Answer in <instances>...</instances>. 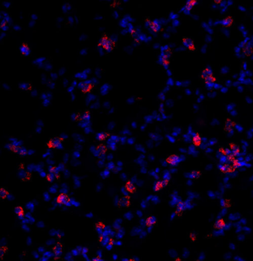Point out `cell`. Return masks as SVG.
<instances>
[{
    "mask_svg": "<svg viewBox=\"0 0 253 261\" xmlns=\"http://www.w3.org/2000/svg\"><path fill=\"white\" fill-rule=\"evenodd\" d=\"M92 261H104L103 259L97 256V257H94V258L92 259Z\"/></svg>",
    "mask_w": 253,
    "mask_h": 261,
    "instance_id": "obj_45",
    "label": "cell"
},
{
    "mask_svg": "<svg viewBox=\"0 0 253 261\" xmlns=\"http://www.w3.org/2000/svg\"><path fill=\"white\" fill-rule=\"evenodd\" d=\"M22 146L20 145H15V144H9L8 145V149H10L11 151L14 152V153H18L19 154V150L21 149Z\"/></svg>",
    "mask_w": 253,
    "mask_h": 261,
    "instance_id": "obj_29",
    "label": "cell"
},
{
    "mask_svg": "<svg viewBox=\"0 0 253 261\" xmlns=\"http://www.w3.org/2000/svg\"><path fill=\"white\" fill-rule=\"evenodd\" d=\"M94 227H95V229H96V231L97 232L98 234H102L103 233V231H104L106 225H105V223L103 221H98L97 223H95Z\"/></svg>",
    "mask_w": 253,
    "mask_h": 261,
    "instance_id": "obj_22",
    "label": "cell"
},
{
    "mask_svg": "<svg viewBox=\"0 0 253 261\" xmlns=\"http://www.w3.org/2000/svg\"><path fill=\"white\" fill-rule=\"evenodd\" d=\"M8 249L7 246H2V247L0 248V255H1V258H3L4 255H5L8 253Z\"/></svg>",
    "mask_w": 253,
    "mask_h": 261,
    "instance_id": "obj_37",
    "label": "cell"
},
{
    "mask_svg": "<svg viewBox=\"0 0 253 261\" xmlns=\"http://www.w3.org/2000/svg\"><path fill=\"white\" fill-rule=\"evenodd\" d=\"M197 3V0H189V1H187L186 3L183 5L182 10L184 11V13H190V11L192 10V9L195 7V5Z\"/></svg>",
    "mask_w": 253,
    "mask_h": 261,
    "instance_id": "obj_14",
    "label": "cell"
},
{
    "mask_svg": "<svg viewBox=\"0 0 253 261\" xmlns=\"http://www.w3.org/2000/svg\"><path fill=\"white\" fill-rule=\"evenodd\" d=\"M192 141L195 147H200L202 144V142H203L202 135L197 133V132H195L192 136Z\"/></svg>",
    "mask_w": 253,
    "mask_h": 261,
    "instance_id": "obj_13",
    "label": "cell"
},
{
    "mask_svg": "<svg viewBox=\"0 0 253 261\" xmlns=\"http://www.w3.org/2000/svg\"><path fill=\"white\" fill-rule=\"evenodd\" d=\"M118 205L121 208H128L131 205V197L129 196H122L119 199Z\"/></svg>",
    "mask_w": 253,
    "mask_h": 261,
    "instance_id": "obj_12",
    "label": "cell"
},
{
    "mask_svg": "<svg viewBox=\"0 0 253 261\" xmlns=\"http://www.w3.org/2000/svg\"><path fill=\"white\" fill-rule=\"evenodd\" d=\"M20 51L22 54L25 55V56L29 54L31 50H30V47L28 46V45L26 43H23L20 46Z\"/></svg>",
    "mask_w": 253,
    "mask_h": 261,
    "instance_id": "obj_25",
    "label": "cell"
},
{
    "mask_svg": "<svg viewBox=\"0 0 253 261\" xmlns=\"http://www.w3.org/2000/svg\"><path fill=\"white\" fill-rule=\"evenodd\" d=\"M195 261H199V260H195Z\"/></svg>",
    "mask_w": 253,
    "mask_h": 261,
    "instance_id": "obj_48",
    "label": "cell"
},
{
    "mask_svg": "<svg viewBox=\"0 0 253 261\" xmlns=\"http://www.w3.org/2000/svg\"><path fill=\"white\" fill-rule=\"evenodd\" d=\"M185 208H186V204H185L183 202H179V203L177 204V208L176 211H175V213L178 216H182L183 212H184Z\"/></svg>",
    "mask_w": 253,
    "mask_h": 261,
    "instance_id": "obj_20",
    "label": "cell"
},
{
    "mask_svg": "<svg viewBox=\"0 0 253 261\" xmlns=\"http://www.w3.org/2000/svg\"><path fill=\"white\" fill-rule=\"evenodd\" d=\"M9 194V191L4 187H1L0 188V196H1V199L4 200L5 198L7 197L8 195Z\"/></svg>",
    "mask_w": 253,
    "mask_h": 261,
    "instance_id": "obj_33",
    "label": "cell"
},
{
    "mask_svg": "<svg viewBox=\"0 0 253 261\" xmlns=\"http://www.w3.org/2000/svg\"><path fill=\"white\" fill-rule=\"evenodd\" d=\"M218 151H219V152H220V154H222L223 156H224V157H227L228 155H229V154H231V151H230V150H229V149H226V148H225V147H220V148H219V149H218Z\"/></svg>",
    "mask_w": 253,
    "mask_h": 261,
    "instance_id": "obj_30",
    "label": "cell"
},
{
    "mask_svg": "<svg viewBox=\"0 0 253 261\" xmlns=\"http://www.w3.org/2000/svg\"><path fill=\"white\" fill-rule=\"evenodd\" d=\"M55 178H56V176L53 174H52V173H49V174H48L46 175V179L48 182H51V183L54 180Z\"/></svg>",
    "mask_w": 253,
    "mask_h": 261,
    "instance_id": "obj_39",
    "label": "cell"
},
{
    "mask_svg": "<svg viewBox=\"0 0 253 261\" xmlns=\"http://www.w3.org/2000/svg\"><path fill=\"white\" fill-rule=\"evenodd\" d=\"M204 81V82L206 84V85L209 86V85H212V84H214L215 82L217 81V79H216L215 76L213 74V75H211V76H209V77L206 78Z\"/></svg>",
    "mask_w": 253,
    "mask_h": 261,
    "instance_id": "obj_27",
    "label": "cell"
},
{
    "mask_svg": "<svg viewBox=\"0 0 253 261\" xmlns=\"http://www.w3.org/2000/svg\"><path fill=\"white\" fill-rule=\"evenodd\" d=\"M231 165L234 168V169H238V168H240V167H241V166H242V164H241V161H240L237 158H236L235 160H234L232 162Z\"/></svg>",
    "mask_w": 253,
    "mask_h": 261,
    "instance_id": "obj_36",
    "label": "cell"
},
{
    "mask_svg": "<svg viewBox=\"0 0 253 261\" xmlns=\"http://www.w3.org/2000/svg\"><path fill=\"white\" fill-rule=\"evenodd\" d=\"M62 142V139L60 138V137H54V138H51L49 141L47 143V146L49 148V149H58L61 146Z\"/></svg>",
    "mask_w": 253,
    "mask_h": 261,
    "instance_id": "obj_6",
    "label": "cell"
},
{
    "mask_svg": "<svg viewBox=\"0 0 253 261\" xmlns=\"http://www.w3.org/2000/svg\"><path fill=\"white\" fill-rule=\"evenodd\" d=\"M218 169L220 172L223 173V174H230V173H233L235 171L236 169H234L231 164H227V163H224L221 164L218 166Z\"/></svg>",
    "mask_w": 253,
    "mask_h": 261,
    "instance_id": "obj_7",
    "label": "cell"
},
{
    "mask_svg": "<svg viewBox=\"0 0 253 261\" xmlns=\"http://www.w3.org/2000/svg\"><path fill=\"white\" fill-rule=\"evenodd\" d=\"M229 149L231 151V154H233L234 157L236 156H238V154L241 153V149H240V147L238 146V145L234 142H230L229 144Z\"/></svg>",
    "mask_w": 253,
    "mask_h": 261,
    "instance_id": "obj_16",
    "label": "cell"
},
{
    "mask_svg": "<svg viewBox=\"0 0 253 261\" xmlns=\"http://www.w3.org/2000/svg\"><path fill=\"white\" fill-rule=\"evenodd\" d=\"M108 137V134L106 132H100L97 134V140L99 141H104Z\"/></svg>",
    "mask_w": 253,
    "mask_h": 261,
    "instance_id": "obj_34",
    "label": "cell"
},
{
    "mask_svg": "<svg viewBox=\"0 0 253 261\" xmlns=\"http://www.w3.org/2000/svg\"><path fill=\"white\" fill-rule=\"evenodd\" d=\"M213 74H214V73H213L212 69H211L209 66H207L206 67L204 70L202 71L201 73H200V78H201L203 80H204L206 78L209 77V76L211 75H213Z\"/></svg>",
    "mask_w": 253,
    "mask_h": 261,
    "instance_id": "obj_18",
    "label": "cell"
},
{
    "mask_svg": "<svg viewBox=\"0 0 253 261\" xmlns=\"http://www.w3.org/2000/svg\"><path fill=\"white\" fill-rule=\"evenodd\" d=\"M52 251H53L55 258H59L63 252V244L60 242H57V243H55V245L52 248Z\"/></svg>",
    "mask_w": 253,
    "mask_h": 261,
    "instance_id": "obj_9",
    "label": "cell"
},
{
    "mask_svg": "<svg viewBox=\"0 0 253 261\" xmlns=\"http://www.w3.org/2000/svg\"><path fill=\"white\" fill-rule=\"evenodd\" d=\"M196 235H195V233L193 232H191V234H190V239L192 240V241H195L196 240Z\"/></svg>",
    "mask_w": 253,
    "mask_h": 261,
    "instance_id": "obj_43",
    "label": "cell"
},
{
    "mask_svg": "<svg viewBox=\"0 0 253 261\" xmlns=\"http://www.w3.org/2000/svg\"><path fill=\"white\" fill-rule=\"evenodd\" d=\"M107 151V148H106V145H104L103 144H100V145H97L96 148V152L97 155H103L105 154Z\"/></svg>",
    "mask_w": 253,
    "mask_h": 261,
    "instance_id": "obj_24",
    "label": "cell"
},
{
    "mask_svg": "<svg viewBox=\"0 0 253 261\" xmlns=\"http://www.w3.org/2000/svg\"><path fill=\"white\" fill-rule=\"evenodd\" d=\"M162 182H163V184H164V186H167L169 184V179H162Z\"/></svg>",
    "mask_w": 253,
    "mask_h": 261,
    "instance_id": "obj_44",
    "label": "cell"
},
{
    "mask_svg": "<svg viewBox=\"0 0 253 261\" xmlns=\"http://www.w3.org/2000/svg\"><path fill=\"white\" fill-rule=\"evenodd\" d=\"M233 23H234V19H233L232 16H226L221 20V24L225 27H231L233 25Z\"/></svg>",
    "mask_w": 253,
    "mask_h": 261,
    "instance_id": "obj_15",
    "label": "cell"
},
{
    "mask_svg": "<svg viewBox=\"0 0 253 261\" xmlns=\"http://www.w3.org/2000/svg\"><path fill=\"white\" fill-rule=\"evenodd\" d=\"M166 163L170 166H176L180 162V157L178 154H171L166 158Z\"/></svg>",
    "mask_w": 253,
    "mask_h": 261,
    "instance_id": "obj_5",
    "label": "cell"
},
{
    "mask_svg": "<svg viewBox=\"0 0 253 261\" xmlns=\"http://www.w3.org/2000/svg\"><path fill=\"white\" fill-rule=\"evenodd\" d=\"M183 44L186 48L191 51H195L196 50V45H195V41L191 37L188 36H183L182 39Z\"/></svg>",
    "mask_w": 253,
    "mask_h": 261,
    "instance_id": "obj_2",
    "label": "cell"
},
{
    "mask_svg": "<svg viewBox=\"0 0 253 261\" xmlns=\"http://www.w3.org/2000/svg\"><path fill=\"white\" fill-rule=\"evenodd\" d=\"M157 224V219L153 215L148 216L145 219V225L147 227H152Z\"/></svg>",
    "mask_w": 253,
    "mask_h": 261,
    "instance_id": "obj_21",
    "label": "cell"
},
{
    "mask_svg": "<svg viewBox=\"0 0 253 261\" xmlns=\"http://www.w3.org/2000/svg\"><path fill=\"white\" fill-rule=\"evenodd\" d=\"M170 56H171V49L169 48H165L164 49H162L161 60H162V63L165 66H168L170 63Z\"/></svg>",
    "mask_w": 253,
    "mask_h": 261,
    "instance_id": "obj_3",
    "label": "cell"
},
{
    "mask_svg": "<svg viewBox=\"0 0 253 261\" xmlns=\"http://www.w3.org/2000/svg\"><path fill=\"white\" fill-rule=\"evenodd\" d=\"M146 23H147V25L150 27V29L152 31H154V32H159L160 30L161 29L160 24V22L157 19H153V20L147 19L146 20Z\"/></svg>",
    "mask_w": 253,
    "mask_h": 261,
    "instance_id": "obj_8",
    "label": "cell"
},
{
    "mask_svg": "<svg viewBox=\"0 0 253 261\" xmlns=\"http://www.w3.org/2000/svg\"><path fill=\"white\" fill-rule=\"evenodd\" d=\"M163 187H165L164 184H163V182L162 180H157V182L155 183L154 184V190L155 191H159L162 189Z\"/></svg>",
    "mask_w": 253,
    "mask_h": 261,
    "instance_id": "obj_31",
    "label": "cell"
},
{
    "mask_svg": "<svg viewBox=\"0 0 253 261\" xmlns=\"http://www.w3.org/2000/svg\"><path fill=\"white\" fill-rule=\"evenodd\" d=\"M56 200L59 205H65L70 201V197L65 193H60L57 195Z\"/></svg>",
    "mask_w": 253,
    "mask_h": 261,
    "instance_id": "obj_10",
    "label": "cell"
},
{
    "mask_svg": "<svg viewBox=\"0 0 253 261\" xmlns=\"http://www.w3.org/2000/svg\"><path fill=\"white\" fill-rule=\"evenodd\" d=\"M49 171L50 173H52V174H54L56 176V178L59 179L60 177V175H59V171H58V169L56 166H51V167H50L49 169Z\"/></svg>",
    "mask_w": 253,
    "mask_h": 261,
    "instance_id": "obj_35",
    "label": "cell"
},
{
    "mask_svg": "<svg viewBox=\"0 0 253 261\" xmlns=\"http://www.w3.org/2000/svg\"><path fill=\"white\" fill-rule=\"evenodd\" d=\"M19 176H20V178L22 181H28L31 179V174L27 171H22V172L20 173Z\"/></svg>",
    "mask_w": 253,
    "mask_h": 261,
    "instance_id": "obj_32",
    "label": "cell"
},
{
    "mask_svg": "<svg viewBox=\"0 0 253 261\" xmlns=\"http://www.w3.org/2000/svg\"><path fill=\"white\" fill-rule=\"evenodd\" d=\"M14 212H15L16 214L19 217H24V209H23V208L22 206H16L15 208H14Z\"/></svg>",
    "mask_w": 253,
    "mask_h": 261,
    "instance_id": "obj_28",
    "label": "cell"
},
{
    "mask_svg": "<svg viewBox=\"0 0 253 261\" xmlns=\"http://www.w3.org/2000/svg\"><path fill=\"white\" fill-rule=\"evenodd\" d=\"M26 154H27V150L22 147L19 151V154H20V155H22V156H24V155H25Z\"/></svg>",
    "mask_w": 253,
    "mask_h": 261,
    "instance_id": "obj_42",
    "label": "cell"
},
{
    "mask_svg": "<svg viewBox=\"0 0 253 261\" xmlns=\"http://www.w3.org/2000/svg\"><path fill=\"white\" fill-rule=\"evenodd\" d=\"M223 206H224V207H225V208H230L232 206L231 200H229V199H225V200L223 201Z\"/></svg>",
    "mask_w": 253,
    "mask_h": 261,
    "instance_id": "obj_38",
    "label": "cell"
},
{
    "mask_svg": "<svg viewBox=\"0 0 253 261\" xmlns=\"http://www.w3.org/2000/svg\"><path fill=\"white\" fill-rule=\"evenodd\" d=\"M175 261H183V260L181 259V258H176L175 259Z\"/></svg>",
    "mask_w": 253,
    "mask_h": 261,
    "instance_id": "obj_46",
    "label": "cell"
},
{
    "mask_svg": "<svg viewBox=\"0 0 253 261\" xmlns=\"http://www.w3.org/2000/svg\"><path fill=\"white\" fill-rule=\"evenodd\" d=\"M80 88L82 89V91L83 93H87L91 91L93 88V85L89 82H80Z\"/></svg>",
    "mask_w": 253,
    "mask_h": 261,
    "instance_id": "obj_19",
    "label": "cell"
},
{
    "mask_svg": "<svg viewBox=\"0 0 253 261\" xmlns=\"http://www.w3.org/2000/svg\"><path fill=\"white\" fill-rule=\"evenodd\" d=\"M125 188H126L127 191H128L129 193H131V194H133V193H134V191H135L136 189H137V188H136L135 185L134 184L132 181H130V180L127 181L126 183H125Z\"/></svg>",
    "mask_w": 253,
    "mask_h": 261,
    "instance_id": "obj_23",
    "label": "cell"
},
{
    "mask_svg": "<svg viewBox=\"0 0 253 261\" xmlns=\"http://www.w3.org/2000/svg\"><path fill=\"white\" fill-rule=\"evenodd\" d=\"M226 220L223 218H220L217 219L215 222L213 227H214V229H215L216 230H221V229H223L224 227L226 226Z\"/></svg>",
    "mask_w": 253,
    "mask_h": 261,
    "instance_id": "obj_17",
    "label": "cell"
},
{
    "mask_svg": "<svg viewBox=\"0 0 253 261\" xmlns=\"http://www.w3.org/2000/svg\"><path fill=\"white\" fill-rule=\"evenodd\" d=\"M19 88L21 89H23V90H28V89H30L31 86H30V85L28 83L25 82V83H21L19 85Z\"/></svg>",
    "mask_w": 253,
    "mask_h": 261,
    "instance_id": "obj_40",
    "label": "cell"
},
{
    "mask_svg": "<svg viewBox=\"0 0 253 261\" xmlns=\"http://www.w3.org/2000/svg\"><path fill=\"white\" fill-rule=\"evenodd\" d=\"M98 45L102 46L107 52L111 51L114 49V42L106 35H103L98 42Z\"/></svg>",
    "mask_w": 253,
    "mask_h": 261,
    "instance_id": "obj_1",
    "label": "cell"
},
{
    "mask_svg": "<svg viewBox=\"0 0 253 261\" xmlns=\"http://www.w3.org/2000/svg\"><path fill=\"white\" fill-rule=\"evenodd\" d=\"M202 175V171L200 170H193L189 173V177L191 179H198Z\"/></svg>",
    "mask_w": 253,
    "mask_h": 261,
    "instance_id": "obj_26",
    "label": "cell"
},
{
    "mask_svg": "<svg viewBox=\"0 0 253 261\" xmlns=\"http://www.w3.org/2000/svg\"><path fill=\"white\" fill-rule=\"evenodd\" d=\"M234 126H235V123L233 122L232 120L231 119H226L224 122V132L226 134H230L233 132V130H234Z\"/></svg>",
    "mask_w": 253,
    "mask_h": 261,
    "instance_id": "obj_4",
    "label": "cell"
},
{
    "mask_svg": "<svg viewBox=\"0 0 253 261\" xmlns=\"http://www.w3.org/2000/svg\"><path fill=\"white\" fill-rule=\"evenodd\" d=\"M90 117H91V115H90V112H88V111H86L82 115V119L84 120H89Z\"/></svg>",
    "mask_w": 253,
    "mask_h": 261,
    "instance_id": "obj_41",
    "label": "cell"
},
{
    "mask_svg": "<svg viewBox=\"0 0 253 261\" xmlns=\"http://www.w3.org/2000/svg\"><path fill=\"white\" fill-rule=\"evenodd\" d=\"M242 51L246 56H251L253 53V44L250 42H244L242 46Z\"/></svg>",
    "mask_w": 253,
    "mask_h": 261,
    "instance_id": "obj_11",
    "label": "cell"
},
{
    "mask_svg": "<svg viewBox=\"0 0 253 261\" xmlns=\"http://www.w3.org/2000/svg\"><path fill=\"white\" fill-rule=\"evenodd\" d=\"M123 261H130V258H124Z\"/></svg>",
    "mask_w": 253,
    "mask_h": 261,
    "instance_id": "obj_47",
    "label": "cell"
}]
</instances>
